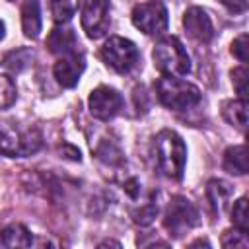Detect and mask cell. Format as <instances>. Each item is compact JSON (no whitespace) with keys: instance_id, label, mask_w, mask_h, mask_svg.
Here are the masks:
<instances>
[{"instance_id":"obj_1","label":"cell","mask_w":249,"mask_h":249,"mask_svg":"<svg viewBox=\"0 0 249 249\" xmlns=\"http://www.w3.org/2000/svg\"><path fill=\"white\" fill-rule=\"evenodd\" d=\"M43 136L35 126H23L16 121H0V154L25 158L41 148Z\"/></svg>"},{"instance_id":"obj_2","label":"cell","mask_w":249,"mask_h":249,"mask_svg":"<svg viewBox=\"0 0 249 249\" xmlns=\"http://www.w3.org/2000/svg\"><path fill=\"white\" fill-rule=\"evenodd\" d=\"M154 152L160 171L169 179H181L187 161V148L183 138L173 130H161L154 140Z\"/></svg>"},{"instance_id":"obj_3","label":"cell","mask_w":249,"mask_h":249,"mask_svg":"<svg viewBox=\"0 0 249 249\" xmlns=\"http://www.w3.org/2000/svg\"><path fill=\"white\" fill-rule=\"evenodd\" d=\"M154 66L163 76H185L191 72V58L177 37H163L152 51Z\"/></svg>"},{"instance_id":"obj_4","label":"cell","mask_w":249,"mask_h":249,"mask_svg":"<svg viewBox=\"0 0 249 249\" xmlns=\"http://www.w3.org/2000/svg\"><path fill=\"white\" fill-rule=\"evenodd\" d=\"M156 93L160 103L173 111H187L200 101V89L195 84L181 80V76L160 78L156 84Z\"/></svg>"},{"instance_id":"obj_5","label":"cell","mask_w":249,"mask_h":249,"mask_svg":"<svg viewBox=\"0 0 249 249\" xmlns=\"http://www.w3.org/2000/svg\"><path fill=\"white\" fill-rule=\"evenodd\" d=\"M198 224V212L185 196H173L163 214V228L171 237H183Z\"/></svg>"},{"instance_id":"obj_6","label":"cell","mask_w":249,"mask_h":249,"mask_svg":"<svg viewBox=\"0 0 249 249\" xmlns=\"http://www.w3.org/2000/svg\"><path fill=\"white\" fill-rule=\"evenodd\" d=\"M101 60L115 72L126 74L138 62V49L130 39L124 37H109L101 47Z\"/></svg>"},{"instance_id":"obj_7","label":"cell","mask_w":249,"mask_h":249,"mask_svg":"<svg viewBox=\"0 0 249 249\" xmlns=\"http://www.w3.org/2000/svg\"><path fill=\"white\" fill-rule=\"evenodd\" d=\"M167 10L161 2H144L134 6L132 10V23L146 35H160L167 27Z\"/></svg>"},{"instance_id":"obj_8","label":"cell","mask_w":249,"mask_h":249,"mask_svg":"<svg viewBox=\"0 0 249 249\" xmlns=\"http://www.w3.org/2000/svg\"><path fill=\"white\" fill-rule=\"evenodd\" d=\"M82 29L89 39H99L109 29V0H84Z\"/></svg>"},{"instance_id":"obj_9","label":"cell","mask_w":249,"mask_h":249,"mask_svg":"<svg viewBox=\"0 0 249 249\" xmlns=\"http://www.w3.org/2000/svg\"><path fill=\"white\" fill-rule=\"evenodd\" d=\"M88 105H89V113L95 119L109 121L123 109V95L109 86H99L89 93Z\"/></svg>"},{"instance_id":"obj_10","label":"cell","mask_w":249,"mask_h":249,"mask_svg":"<svg viewBox=\"0 0 249 249\" xmlns=\"http://www.w3.org/2000/svg\"><path fill=\"white\" fill-rule=\"evenodd\" d=\"M86 68L84 56L82 53H68V54H60V58L54 62V78L62 88H74L82 76Z\"/></svg>"},{"instance_id":"obj_11","label":"cell","mask_w":249,"mask_h":249,"mask_svg":"<svg viewBox=\"0 0 249 249\" xmlns=\"http://www.w3.org/2000/svg\"><path fill=\"white\" fill-rule=\"evenodd\" d=\"M183 27L187 29V33L200 41V43H208L212 37H214V27H212V21L208 18V14L198 8V6H193L185 12L183 16Z\"/></svg>"},{"instance_id":"obj_12","label":"cell","mask_w":249,"mask_h":249,"mask_svg":"<svg viewBox=\"0 0 249 249\" xmlns=\"http://www.w3.org/2000/svg\"><path fill=\"white\" fill-rule=\"evenodd\" d=\"M47 49L58 56L68 54V53H76L78 51V39H76L74 29L66 23H58L56 27H53V31L47 37Z\"/></svg>"},{"instance_id":"obj_13","label":"cell","mask_w":249,"mask_h":249,"mask_svg":"<svg viewBox=\"0 0 249 249\" xmlns=\"http://www.w3.org/2000/svg\"><path fill=\"white\" fill-rule=\"evenodd\" d=\"M231 187L230 183L222 181V179H212L208 181V187H206V196H208V202L212 206V210L220 216L228 204H230V198H231Z\"/></svg>"},{"instance_id":"obj_14","label":"cell","mask_w":249,"mask_h":249,"mask_svg":"<svg viewBox=\"0 0 249 249\" xmlns=\"http://www.w3.org/2000/svg\"><path fill=\"white\" fill-rule=\"evenodd\" d=\"M21 27L23 35L29 39H37L41 33V10L37 0H27L21 8Z\"/></svg>"},{"instance_id":"obj_15","label":"cell","mask_w":249,"mask_h":249,"mask_svg":"<svg viewBox=\"0 0 249 249\" xmlns=\"http://www.w3.org/2000/svg\"><path fill=\"white\" fill-rule=\"evenodd\" d=\"M224 169L228 173H233V175H245L247 173L249 163H247V148H245V144L230 146L224 152Z\"/></svg>"},{"instance_id":"obj_16","label":"cell","mask_w":249,"mask_h":249,"mask_svg":"<svg viewBox=\"0 0 249 249\" xmlns=\"http://www.w3.org/2000/svg\"><path fill=\"white\" fill-rule=\"evenodd\" d=\"M224 119L239 130L247 128V99H230L222 105Z\"/></svg>"},{"instance_id":"obj_17","label":"cell","mask_w":249,"mask_h":249,"mask_svg":"<svg viewBox=\"0 0 249 249\" xmlns=\"http://www.w3.org/2000/svg\"><path fill=\"white\" fill-rule=\"evenodd\" d=\"M33 243V237L29 230L21 224H12L6 226L0 231V245L4 247H29Z\"/></svg>"},{"instance_id":"obj_18","label":"cell","mask_w":249,"mask_h":249,"mask_svg":"<svg viewBox=\"0 0 249 249\" xmlns=\"http://www.w3.org/2000/svg\"><path fill=\"white\" fill-rule=\"evenodd\" d=\"M33 58V53L29 49H18V51H12L4 56L2 64L4 68H8L10 72H21Z\"/></svg>"},{"instance_id":"obj_19","label":"cell","mask_w":249,"mask_h":249,"mask_svg":"<svg viewBox=\"0 0 249 249\" xmlns=\"http://www.w3.org/2000/svg\"><path fill=\"white\" fill-rule=\"evenodd\" d=\"M76 6V0H51V14L56 23H66L74 16Z\"/></svg>"},{"instance_id":"obj_20","label":"cell","mask_w":249,"mask_h":249,"mask_svg":"<svg viewBox=\"0 0 249 249\" xmlns=\"http://www.w3.org/2000/svg\"><path fill=\"white\" fill-rule=\"evenodd\" d=\"M231 222L241 231H247L249 230V214H247V198L245 196H241L239 200H235V204L231 208Z\"/></svg>"},{"instance_id":"obj_21","label":"cell","mask_w":249,"mask_h":249,"mask_svg":"<svg viewBox=\"0 0 249 249\" xmlns=\"http://www.w3.org/2000/svg\"><path fill=\"white\" fill-rule=\"evenodd\" d=\"M16 101V84L12 78L0 74V109L10 107Z\"/></svg>"},{"instance_id":"obj_22","label":"cell","mask_w":249,"mask_h":249,"mask_svg":"<svg viewBox=\"0 0 249 249\" xmlns=\"http://www.w3.org/2000/svg\"><path fill=\"white\" fill-rule=\"evenodd\" d=\"M247 82H249V74L245 66H237L231 70V84L239 93V99H247Z\"/></svg>"},{"instance_id":"obj_23","label":"cell","mask_w":249,"mask_h":249,"mask_svg":"<svg viewBox=\"0 0 249 249\" xmlns=\"http://www.w3.org/2000/svg\"><path fill=\"white\" fill-rule=\"evenodd\" d=\"M231 54L239 60V62H247L249 60V37L243 33L237 39H233L231 43Z\"/></svg>"},{"instance_id":"obj_24","label":"cell","mask_w":249,"mask_h":249,"mask_svg":"<svg viewBox=\"0 0 249 249\" xmlns=\"http://www.w3.org/2000/svg\"><path fill=\"white\" fill-rule=\"evenodd\" d=\"M156 214H158V206L156 204H144V206H140L138 210H134L132 212V220L136 222V224H140V226H148L154 218H156Z\"/></svg>"},{"instance_id":"obj_25","label":"cell","mask_w":249,"mask_h":249,"mask_svg":"<svg viewBox=\"0 0 249 249\" xmlns=\"http://www.w3.org/2000/svg\"><path fill=\"white\" fill-rule=\"evenodd\" d=\"M224 247H247V231H241L235 228V231H224L222 235Z\"/></svg>"},{"instance_id":"obj_26","label":"cell","mask_w":249,"mask_h":249,"mask_svg":"<svg viewBox=\"0 0 249 249\" xmlns=\"http://www.w3.org/2000/svg\"><path fill=\"white\" fill-rule=\"evenodd\" d=\"M230 12H243L247 8V0H220Z\"/></svg>"},{"instance_id":"obj_27","label":"cell","mask_w":249,"mask_h":249,"mask_svg":"<svg viewBox=\"0 0 249 249\" xmlns=\"http://www.w3.org/2000/svg\"><path fill=\"white\" fill-rule=\"evenodd\" d=\"M196 245H204V247H210V243H208V241H204V239H196V241H193V243H191V247H196Z\"/></svg>"},{"instance_id":"obj_28","label":"cell","mask_w":249,"mask_h":249,"mask_svg":"<svg viewBox=\"0 0 249 249\" xmlns=\"http://www.w3.org/2000/svg\"><path fill=\"white\" fill-rule=\"evenodd\" d=\"M107 245H115V247H121V243H117V241H103V243H99V247H107Z\"/></svg>"},{"instance_id":"obj_29","label":"cell","mask_w":249,"mask_h":249,"mask_svg":"<svg viewBox=\"0 0 249 249\" xmlns=\"http://www.w3.org/2000/svg\"><path fill=\"white\" fill-rule=\"evenodd\" d=\"M4 39V23H2V19H0V41Z\"/></svg>"},{"instance_id":"obj_30","label":"cell","mask_w":249,"mask_h":249,"mask_svg":"<svg viewBox=\"0 0 249 249\" xmlns=\"http://www.w3.org/2000/svg\"><path fill=\"white\" fill-rule=\"evenodd\" d=\"M10 2H14V0H10Z\"/></svg>"}]
</instances>
